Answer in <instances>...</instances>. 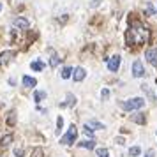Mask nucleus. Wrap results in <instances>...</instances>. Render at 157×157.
<instances>
[{
	"label": "nucleus",
	"instance_id": "f257e3e1",
	"mask_svg": "<svg viewBox=\"0 0 157 157\" xmlns=\"http://www.w3.org/2000/svg\"><path fill=\"white\" fill-rule=\"evenodd\" d=\"M150 39V32L140 21H131L125 32V41L129 46H141Z\"/></svg>",
	"mask_w": 157,
	"mask_h": 157
},
{
	"label": "nucleus",
	"instance_id": "f03ea898",
	"mask_svg": "<svg viewBox=\"0 0 157 157\" xmlns=\"http://www.w3.org/2000/svg\"><path fill=\"white\" fill-rule=\"evenodd\" d=\"M143 106H145V99L143 97H132V99L122 102V108L125 111H136V109H141Z\"/></svg>",
	"mask_w": 157,
	"mask_h": 157
},
{
	"label": "nucleus",
	"instance_id": "7ed1b4c3",
	"mask_svg": "<svg viewBox=\"0 0 157 157\" xmlns=\"http://www.w3.org/2000/svg\"><path fill=\"white\" fill-rule=\"evenodd\" d=\"M76 138H78V129H76V125H69L67 134L60 140V143H62V145H67V147H71V145L76 143Z\"/></svg>",
	"mask_w": 157,
	"mask_h": 157
},
{
	"label": "nucleus",
	"instance_id": "20e7f679",
	"mask_svg": "<svg viewBox=\"0 0 157 157\" xmlns=\"http://www.w3.org/2000/svg\"><path fill=\"white\" fill-rule=\"evenodd\" d=\"M132 76L134 78H143L145 76V67H143L141 60H134L132 62Z\"/></svg>",
	"mask_w": 157,
	"mask_h": 157
},
{
	"label": "nucleus",
	"instance_id": "39448f33",
	"mask_svg": "<svg viewBox=\"0 0 157 157\" xmlns=\"http://www.w3.org/2000/svg\"><path fill=\"white\" fill-rule=\"evenodd\" d=\"M120 67V55H113V57L108 60V71L109 72H117Z\"/></svg>",
	"mask_w": 157,
	"mask_h": 157
},
{
	"label": "nucleus",
	"instance_id": "423d86ee",
	"mask_svg": "<svg viewBox=\"0 0 157 157\" xmlns=\"http://www.w3.org/2000/svg\"><path fill=\"white\" fill-rule=\"evenodd\" d=\"M14 51H4V53H0V65H7L13 58H14Z\"/></svg>",
	"mask_w": 157,
	"mask_h": 157
},
{
	"label": "nucleus",
	"instance_id": "0eeeda50",
	"mask_svg": "<svg viewBox=\"0 0 157 157\" xmlns=\"http://www.w3.org/2000/svg\"><path fill=\"white\" fill-rule=\"evenodd\" d=\"M145 58H147L152 65H157V48H150V50H147Z\"/></svg>",
	"mask_w": 157,
	"mask_h": 157
},
{
	"label": "nucleus",
	"instance_id": "6e6552de",
	"mask_svg": "<svg viewBox=\"0 0 157 157\" xmlns=\"http://www.w3.org/2000/svg\"><path fill=\"white\" fill-rule=\"evenodd\" d=\"M72 78H74V81H76V83H79V81H83V79L86 78V71L83 69V67H78V69H74V74H72Z\"/></svg>",
	"mask_w": 157,
	"mask_h": 157
},
{
	"label": "nucleus",
	"instance_id": "1a4fd4ad",
	"mask_svg": "<svg viewBox=\"0 0 157 157\" xmlns=\"http://www.w3.org/2000/svg\"><path fill=\"white\" fill-rule=\"evenodd\" d=\"M14 27H18V29H21V30H27L30 27V23L27 18H21V16H18L14 20Z\"/></svg>",
	"mask_w": 157,
	"mask_h": 157
},
{
	"label": "nucleus",
	"instance_id": "9d476101",
	"mask_svg": "<svg viewBox=\"0 0 157 157\" xmlns=\"http://www.w3.org/2000/svg\"><path fill=\"white\" fill-rule=\"evenodd\" d=\"M21 83H23V86H27V88H34V86L37 85V79L32 78V76H23Z\"/></svg>",
	"mask_w": 157,
	"mask_h": 157
},
{
	"label": "nucleus",
	"instance_id": "9b49d317",
	"mask_svg": "<svg viewBox=\"0 0 157 157\" xmlns=\"http://www.w3.org/2000/svg\"><path fill=\"white\" fill-rule=\"evenodd\" d=\"M131 120L136 122V124H145V113H134V115H131Z\"/></svg>",
	"mask_w": 157,
	"mask_h": 157
},
{
	"label": "nucleus",
	"instance_id": "f8f14e48",
	"mask_svg": "<svg viewBox=\"0 0 157 157\" xmlns=\"http://www.w3.org/2000/svg\"><path fill=\"white\" fill-rule=\"evenodd\" d=\"M72 72H74V69L69 67V65H65L64 69H62V72H60V76H62L64 79H67V78H71V76H72Z\"/></svg>",
	"mask_w": 157,
	"mask_h": 157
},
{
	"label": "nucleus",
	"instance_id": "ddd939ff",
	"mask_svg": "<svg viewBox=\"0 0 157 157\" xmlns=\"http://www.w3.org/2000/svg\"><path fill=\"white\" fill-rule=\"evenodd\" d=\"M79 147H83V148H88V150H94V148H95V141H94V140H85V141L79 143Z\"/></svg>",
	"mask_w": 157,
	"mask_h": 157
},
{
	"label": "nucleus",
	"instance_id": "4468645a",
	"mask_svg": "<svg viewBox=\"0 0 157 157\" xmlns=\"http://www.w3.org/2000/svg\"><path fill=\"white\" fill-rule=\"evenodd\" d=\"M11 143H13V136L7 134V136H4V138L0 140V147H2V148H6V147H9Z\"/></svg>",
	"mask_w": 157,
	"mask_h": 157
},
{
	"label": "nucleus",
	"instance_id": "2eb2a0df",
	"mask_svg": "<svg viewBox=\"0 0 157 157\" xmlns=\"http://www.w3.org/2000/svg\"><path fill=\"white\" fill-rule=\"evenodd\" d=\"M30 69H32V71H43V69H44V64L41 62V60H34V62L30 64Z\"/></svg>",
	"mask_w": 157,
	"mask_h": 157
},
{
	"label": "nucleus",
	"instance_id": "dca6fc26",
	"mask_svg": "<svg viewBox=\"0 0 157 157\" xmlns=\"http://www.w3.org/2000/svg\"><path fill=\"white\" fill-rule=\"evenodd\" d=\"M60 62H62V58L58 57L57 53H55V55H51V58H50V65H51V67H57Z\"/></svg>",
	"mask_w": 157,
	"mask_h": 157
},
{
	"label": "nucleus",
	"instance_id": "f3484780",
	"mask_svg": "<svg viewBox=\"0 0 157 157\" xmlns=\"http://www.w3.org/2000/svg\"><path fill=\"white\" fill-rule=\"evenodd\" d=\"M141 88H143V92L148 95V99H150V101H155V95H154V92L150 90V86H148V85H141Z\"/></svg>",
	"mask_w": 157,
	"mask_h": 157
},
{
	"label": "nucleus",
	"instance_id": "a211bd4d",
	"mask_svg": "<svg viewBox=\"0 0 157 157\" xmlns=\"http://www.w3.org/2000/svg\"><path fill=\"white\" fill-rule=\"evenodd\" d=\"M95 154L99 157H109V150L108 148H95Z\"/></svg>",
	"mask_w": 157,
	"mask_h": 157
},
{
	"label": "nucleus",
	"instance_id": "6ab92c4d",
	"mask_svg": "<svg viewBox=\"0 0 157 157\" xmlns=\"http://www.w3.org/2000/svg\"><path fill=\"white\" fill-rule=\"evenodd\" d=\"M34 99L39 102V101H43V99H46V92H43V90H37L36 94H34Z\"/></svg>",
	"mask_w": 157,
	"mask_h": 157
},
{
	"label": "nucleus",
	"instance_id": "aec40b11",
	"mask_svg": "<svg viewBox=\"0 0 157 157\" xmlns=\"http://www.w3.org/2000/svg\"><path fill=\"white\" fill-rule=\"evenodd\" d=\"M140 154H141V148H140V147H131V150H129V155L138 157Z\"/></svg>",
	"mask_w": 157,
	"mask_h": 157
},
{
	"label": "nucleus",
	"instance_id": "412c9836",
	"mask_svg": "<svg viewBox=\"0 0 157 157\" xmlns=\"http://www.w3.org/2000/svg\"><path fill=\"white\" fill-rule=\"evenodd\" d=\"M62 125H64V118H62V117H58V118H57V129H55V132H57V134H60Z\"/></svg>",
	"mask_w": 157,
	"mask_h": 157
},
{
	"label": "nucleus",
	"instance_id": "4be33fe9",
	"mask_svg": "<svg viewBox=\"0 0 157 157\" xmlns=\"http://www.w3.org/2000/svg\"><path fill=\"white\" fill-rule=\"evenodd\" d=\"M88 125H90V127H95V129H106V127H104V124L95 122V120H90V122H88Z\"/></svg>",
	"mask_w": 157,
	"mask_h": 157
},
{
	"label": "nucleus",
	"instance_id": "5701e85b",
	"mask_svg": "<svg viewBox=\"0 0 157 157\" xmlns=\"http://www.w3.org/2000/svg\"><path fill=\"white\" fill-rule=\"evenodd\" d=\"M83 132L88 136V140H94V131L90 129V125H85V127H83Z\"/></svg>",
	"mask_w": 157,
	"mask_h": 157
},
{
	"label": "nucleus",
	"instance_id": "b1692460",
	"mask_svg": "<svg viewBox=\"0 0 157 157\" xmlns=\"http://www.w3.org/2000/svg\"><path fill=\"white\" fill-rule=\"evenodd\" d=\"M7 124H9V125H14V124H16V113H14V111H13V113H9Z\"/></svg>",
	"mask_w": 157,
	"mask_h": 157
},
{
	"label": "nucleus",
	"instance_id": "393cba45",
	"mask_svg": "<svg viewBox=\"0 0 157 157\" xmlns=\"http://www.w3.org/2000/svg\"><path fill=\"white\" fill-rule=\"evenodd\" d=\"M67 104H69V106H74V104H76V97H74L72 94H67Z\"/></svg>",
	"mask_w": 157,
	"mask_h": 157
},
{
	"label": "nucleus",
	"instance_id": "a878e982",
	"mask_svg": "<svg viewBox=\"0 0 157 157\" xmlns=\"http://www.w3.org/2000/svg\"><path fill=\"white\" fill-rule=\"evenodd\" d=\"M101 97H102V101H108V97H109V90H108V88H104V90H102V94H101Z\"/></svg>",
	"mask_w": 157,
	"mask_h": 157
},
{
	"label": "nucleus",
	"instance_id": "bb28decb",
	"mask_svg": "<svg viewBox=\"0 0 157 157\" xmlns=\"http://www.w3.org/2000/svg\"><path fill=\"white\" fill-rule=\"evenodd\" d=\"M32 157H43V150H41V148H36L34 152H32Z\"/></svg>",
	"mask_w": 157,
	"mask_h": 157
},
{
	"label": "nucleus",
	"instance_id": "cd10ccee",
	"mask_svg": "<svg viewBox=\"0 0 157 157\" xmlns=\"http://www.w3.org/2000/svg\"><path fill=\"white\" fill-rule=\"evenodd\" d=\"M14 155H16V157H23V155H25L23 148H14Z\"/></svg>",
	"mask_w": 157,
	"mask_h": 157
},
{
	"label": "nucleus",
	"instance_id": "c85d7f7f",
	"mask_svg": "<svg viewBox=\"0 0 157 157\" xmlns=\"http://www.w3.org/2000/svg\"><path fill=\"white\" fill-rule=\"evenodd\" d=\"M147 13H148V14H154V13H155V11H154V7H152V4H148V6H147Z\"/></svg>",
	"mask_w": 157,
	"mask_h": 157
},
{
	"label": "nucleus",
	"instance_id": "c756f323",
	"mask_svg": "<svg viewBox=\"0 0 157 157\" xmlns=\"http://www.w3.org/2000/svg\"><path fill=\"white\" fill-rule=\"evenodd\" d=\"M145 157H154V150H148V152H147V155Z\"/></svg>",
	"mask_w": 157,
	"mask_h": 157
},
{
	"label": "nucleus",
	"instance_id": "7c9ffc66",
	"mask_svg": "<svg viewBox=\"0 0 157 157\" xmlns=\"http://www.w3.org/2000/svg\"><path fill=\"white\" fill-rule=\"evenodd\" d=\"M0 11H2V4H0Z\"/></svg>",
	"mask_w": 157,
	"mask_h": 157
}]
</instances>
